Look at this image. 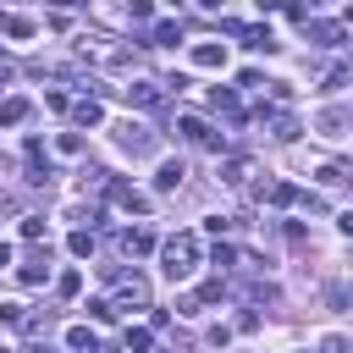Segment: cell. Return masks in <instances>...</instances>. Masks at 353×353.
<instances>
[{
  "label": "cell",
  "mask_w": 353,
  "mask_h": 353,
  "mask_svg": "<svg viewBox=\"0 0 353 353\" xmlns=\"http://www.w3.org/2000/svg\"><path fill=\"white\" fill-rule=\"evenodd\" d=\"M199 259H204V248H199L193 232H176V237L160 243V270H165L171 281H188V276L199 270Z\"/></svg>",
  "instance_id": "6da1fadb"
},
{
  "label": "cell",
  "mask_w": 353,
  "mask_h": 353,
  "mask_svg": "<svg viewBox=\"0 0 353 353\" xmlns=\"http://www.w3.org/2000/svg\"><path fill=\"white\" fill-rule=\"evenodd\" d=\"M116 143H121L127 154H149V149H154V132H149V127H138V121H127V127L116 132Z\"/></svg>",
  "instance_id": "7a4b0ae2"
},
{
  "label": "cell",
  "mask_w": 353,
  "mask_h": 353,
  "mask_svg": "<svg viewBox=\"0 0 353 353\" xmlns=\"http://www.w3.org/2000/svg\"><path fill=\"white\" fill-rule=\"evenodd\" d=\"M110 204H121L127 215H149V199L138 188H127V182H110Z\"/></svg>",
  "instance_id": "3957f363"
},
{
  "label": "cell",
  "mask_w": 353,
  "mask_h": 353,
  "mask_svg": "<svg viewBox=\"0 0 353 353\" xmlns=\"http://www.w3.org/2000/svg\"><path fill=\"white\" fill-rule=\"evenodd\" d=\"M176 132H182V138H193V143H204V149H221V132H210L199 116H182V121H176Z\"/></svg>",
  "instance_id": "277c9868"
},
{
  "label": "cell",
  "mask_w": 353,
  "mask_h": 353,
  "mask_svg": "<svg viewBox=\"0 0 353 353\" xmlns=\"http://www.w3.org/2000/svg\"><path fill=\"white\" fill-rule=\"evenodd\" d=\"M193 66H204V72H215V66H226V44H215V39H204V44H193Z\"/></svg>",
  "instance_id": "5b68a950"
},
{
  "label": "cell",
  "mask_w": 353,
  "mask_h": 353,
  "mask_svg": "<svg viewBox=\"0 0 353 353\" xmlns=\"http://www.w3.org/2000/svg\"><path fill=\"white\" fill-rule=\"evenodd\" d=\"M248 176H254V160H243V154H232V160L221 165V182H226V188H243Z\"/></svg>",
  "instance_id": "8992f818"
},
{
  "label": "cell",
  "mask_w": 353,
  "mask_h": 353,
  "mask_svg": "<svg viewBox=\"0 0 353 353\" xmlns=\"http://www.w3.org/2000/svg\"><path fill=\"white\" fill-rule=\"evenodd\" d=\"M182 176H188V171H182V160H160L154 188H160V193H176V188H182Z\"/></svg>",
  "instance_id": "52a82bcc"
},
{
  "label": "cell",
  "mask_w": 353,
  "mask_h": 353,
  "mask_svg": "<svg viewBox=\"0 0 353 353\" xmlns=\"http://www.w3.org/2000/svg\"><path fill=\"white\" fill-rule=\"evenodd\" d=\"M149 248H154V232H143V226L121 232V254H127V259H138V254H149Z\"/></svg>",
  "instance_id": "ba28073f"
},
{
  "label": "cell",
  "mask_w": 353,
  "mask_h": 353,
  "mask_svg": "<svg viewBox=\"0 0 353 353\" xmlns=\"http://www.w3.org/2000/svg\"><path fill=\"white\" fill-rule=\"evenodd\" d=\"M116 303H149L143 276H121V281H116Z\"/></svg>",
  "instance_id": "9c48e42d"
},
{
  "label": "cell",
  "mask_w": 353,
  "mask_h": 353,
  "mask_svg": "<svg viewBox=\"0 0 353 353\" xmlns=\"http://www.w3.org/2000/svg\"><path fill=\"white\" fill-rule=\"evenodd\" d=\"M72 121H77V127H99V121H105V105H99V99H77V105H72Z\"/></svg>",
  "instance_id": "30bf717a"
},
{
  "label": "cell",
  "mask_w": 353,
  "mask_h": 353,
  "mask_svg": "<svg viewBox=\"0 0 353 353\" xmlns=\"http://www.w3.org/2000/svg\"><path fill=\"white\" fill-rule=\"evenodd\" d=\"M66 347H72V353H99V342H94L88 325H66Z\"/></svg>",
  "instance_id": "8fae6325"
},
{
  "label": "cell",
  "mask_w": 353,
  "mask_h": 353,
  "mask_svg": "<svg viewBox=\"0 0 353 353\" xmlns=\"http://www.w3.org/2000/svg\"><path fill=\"white\" fill-rule=\"evenodd\" d=\"M127 105H160V88H154L149 77H138V83L127 88Z\"/></svg>",
  "instance_id": "7c38bea8"
},
{
  "label": "cell",
  "mask_w": 353,
  "mask_h": 353,
  "mask_svg": "<svg viewBox=\"0 0 353 353\" xmlns=\"http://www.w3.org/2000/svg\"><path fill=\"white\" fill-rule=\"evenodd\" d=\"M22 116H28V99H22V94H11V99H0V127H17Z\"/></svg>",
  "instance_id": "4fadbf2b"
},
{
  "label": "cell",
  "mask_w": 353,
  "mask_h": 353,
  "mask_svg": "<svg viewBox=\"0 0 353 353\" xmlns=\"http://www.w3.org/2000/svg\"><path fill=\"white\" fill-rule=\"evenodd\" d=\"M149 342H154V336H149L143 325H127V353H149Z\"/></svg>",
  "instance_id": "5bb4252c"
},
{
  "label": "cell",
  "mask_w": 353,
  "mask_h": 353,
  "mask_svg": "<svg viewBox=\"0 0 353 353\" xmlns=\"http://www.w3.org/2000/svg\"><path fill=\"white\" fill-rule=\"evenodd\" d=\"M22 281H28V287H39V281H50V265H44V259H33V265H22Z\"/></svg>",
  "instance_id": "9a60e30c"
},
{
  "label": "cell",
  "mask_w": 353,
  "mask_h": 353,
  "mask_svg": "<svg viewBox=\"0 0 353 353\" xmlns=\"http://www.w3.org/2000/svg\"><path fill=\"white\" fill-rule=\"evenodd\" d=\"M88 314H94L99 325H110V320H116V303H110V298H94V303H88Z\"/></svg>",
  "instance_id": "2e32d148"
},
{
  "label": "cell",
  "mask_w": 353,
  "mask_h": 353,
  "mask_svg": "<svg viewBox=\"0 0 353 353\" xmlns=\"http://www.w3.org/2000/svg\"><path fill=\"white\" fill-rule=\"evenodd\" d=\"M6 33H11V39H33V22H28V17H6Z\"/></svg>",
  "instance_id": "e0dca14e"
},
{
  "label": "cell",
  "mask_w": 353,
  "mask_h": 353,
  "mask_svg": "<svg viewBox=\"0 0 353 353\" xmlns=\"http://www.w3.org/2000/svg\"><path fill=\"white\" fill-rule=\"evenodd\" d=\"M154 44H182V28H176V22H160V28H154Z\"/></svg>",
  "instance_id": "ac0fdd59"
},
{
  "label": "cell",
  "mask_w": 353,
  "mask_h": 353,
  "mask_svg": "<svg viewBox=\"0 0 353 353\" xmlns=\"http://www.w3.org/2000/svg\"><path fill=\"white\" fill-rule=\"evenodd\" d=\"M72 254L88 259V254H94V232H72Z\"/></svg>",
  "instance_id": "d6986e66"
},
{
  "label": "cell",
  "mask_w": 353,
  "mask_h": 353,
  "mask_svg": "<svg viewBox=\"0 0 353 353\" xmlns=\"http://www.w3.org/2000/svg\"><path fill=\"white\" fill-rule=\"evenodd\" d=\"M77 287H83V276H77V270H66V276L55 281V292H61V298H77Z\"/></svg>",
  "instance_id": "ffe728a7"
},
{
  "label": "cell",
  "mask_w": 353,
  "mask_h": 353,
  "mask_svg": "<svg viewBox=\"0 0 353 353\" xmlns=\"http://www.w3.org/2000/svg\"><path fill=\"white\" fill-rule=\"evenodd\" d=\"M292 199H298L292 182H276V188H270V204H292Z\"/></svg>",
  "instance_id": "44dd1931"
},
{
  "label": "cell",
  "mask_w": 353,
  "mask_h": 353,
  "mask_svg": "<svg viewBox=\"0 0 353 353\" xmlns=\"http://www.w3.org/2000/svg\"><path fill=\"white\" fill-rule=\"evenodd\" d=\"M221 298H226L221 281H204V287H199V303H221Z\"/></svg>",
  "instance_id": "7402d4cb"
},
{
  "label": "cell",
  "mask_w": 353,
  "mask_h": 353,
  "mask_svg": "<svg viewBox=\"0 0 353 353\" xmlns=\"http://www.w3.org/2000/svg\"><path fill=\"white\" fill-rule=\"evenodd\" d=\"M22 314H28L22 303H0V325H22Z\"/></svg>",
  "instance_id": "603a6c76"
},
{
  "label": "cell",
  "mask_w": 353,
  "mask_h": 353,
  "mask_svg": "<svg viewBox=\"0 0 353 353\" xmlns=\"http://www.w3.org/2000/svg\"><path fill=\"white\" fill-rule=\"evenodd\" d=\"M320 353H353V347H347V336H342V331H331V336L320 342Z\"/></svg>",
  "instance_id": "cb8c5ba5"
},
{
  "label": "cell",
  "mask_w": 353,
  "mask_h": 353,
  "mask_svg": "<svg viewBox=\"0 0 353 353\" xmlns=\"http://www.w3.org/2000/svg\"><path fill=\"white\" fill-rule=\"evenodd\" d=\"M215 105H221L226 116H237V94H232V88H215Z\"/></svg>",
  "instance_id": "d4e9b609"
},
{
  "label": "cell",
  "mask_w": 353,
  "mask_h": 353,
  "mask_svg": "<svg viewBox=\"0 0 353 353\" xmlns=\"http://www.w3.org/2000/svg\"><path fill=\"white\" fill-rule=\"evenodd\" d=\"M342 127H347V116H342V110H325V132H331V138H342Z\"/></svg>",
  "instance_id": "484cf974"
},
{
  "label": "cell",
  "mask_w": 353,
  "mask_h": 353,
  "mask_svg": "<svg viewBox=\"0 0 353 353\" xmlns=\"http://www.w3.org/2000/svg\"><path fill=\"white\" fill-rule=\"evenodd\" d=\"M22 237H44V221L39 215H22Z\"/></svg>",
  "instance_id": "4316f807"
},
{
  "label": "cell",
  "mask_w": 353,
  "mask_h": 353,
  "mask_svg": "<svg viewBox=\"0 0 353 353\" xmlns=\"http://www.w3.org/2000/svg\"><path fill=\"white\" fill-rule=\"evenodd\" d=\"M0 265H11V243H0Z\"/></svg>",
  "instance_id": "83f0119b"
},
{
  "label": "cell",
  "mask_w": 353,
  "mask_h": 353,
  "mask_svg": "<svg viewBox=\"0 0 353 353\" xmlns=\"http://www.w3.org/2000/svg\"><path fill=\"white\" fill-rule=\"evenodd\" d=\"M28 353H50V347H44V342H33V347H28Z\"/></svg>",
  "instance_id": "f1b7e54d"
},
{
  "label": "cell",
  "mask_w": 353,
  "mask_h": 353,
  "mask_svg": "<svg viewBox=\"0 0 353 353\" xmlns=\"http://www.w3.org/2000/svg\"><path fill=\"white\" fill-rule=\"evenodd\" d=\"M0 88H6V66H0Z\"/></svg>",
  "instance_id": "f546056e"
},
{
  "label": "cell",
  "mask_w": 353,
  "mask_h": 353,
  "mask_svg": "<svg viewBox=\"0 0 353 353\" xmlns=\"http://www.w3.org/2000/svg\"><path fill=\"white\" fill-rule=\"evenodd\" d=\"M0 353H11V347H0Z\"/></svg>",
  "instance_id": "4dcf8cb0"
}]
</instances>
